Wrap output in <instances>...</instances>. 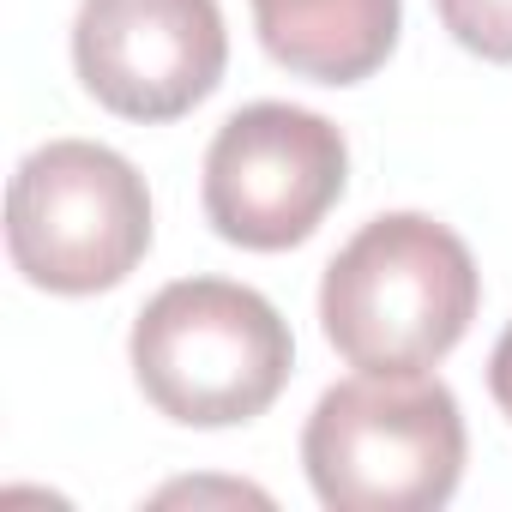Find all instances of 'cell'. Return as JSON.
Here are the masks:
<instances>
[{
    "instance_id": "obj_1",
    "label": "cell",
    "mask_w": 512,
    "mask_h": 512,
    "mask_svg": "<svg viewBox=\"0 0 512 512\" xmlns=\"http://www.w3.org/2000/svg\"><path fill=\"white\" fill-rule=\"evenodd\" d=\"M482 302L470 247L428 211L362 223L320 284V326L362 374H428L458 350Z\"/></svg>"
},
{
    "instance_id": "obj_2",
    "label": "cell",
    "mask_w": 512,
    "mask_h": 512,
    "mask_svg": "<svg viewBox=\"0 0 512 512\" xmlns=\"http://www.w3.org/2000/svg\"><path fill=\"white\" fill-rule=\"evenodd\" d=\"M296 368L284 314L247 284L181 278L133 320L139 392L181 428H235L266 416Z\"/></svg>"
},
{
    "instance_id": "obj_3",
    "label": "cell",
    "mask_w": 512,
    "mask_h": 512,
    "mask_svg": "<svg viewBox=\"0 0 512 512\" xmlns=\"http://www.w3.org/2000/svg\"><path fill=\"white\" fill-rule=\"evenodd\" d=\"M302 464L332 512H434L464 476L458 398L428 374H356L314 404Z\"/></svg>"
},
{
    "instance_id": "obj_4",
    "label": "cell",
    "mask_w": 512,
    "mask_h": 512,
    "mask_svg": "<svg viewBox=\"0 0 512 512\" xmlns=\"http://www.w3.org/2000/svg\"><path fill=\"white\" fill-rule=\"evenodd\" d=\"M7 253L49 296L115 290L151 253L145 175L91 139L31 151L7 187Z\"/></svg>"
},
{
    "instance_id": "obj_5",
    "label": "cell",
    "mask_w": 512,
    "mask_h": 512,
    "mask_svg": "<svg viewBox=\"0 0 512 512\" xmlns=\"http://www.w3.org/2000/svg\"><path fill=\"white\" fill-rule=\"evenodd\" d=\"M344 133L296 103L235 109L205 151V217L223 241L253 253L302 247L344 199Z\"/></svg>"
},
{
    "instance_id": "obj_6",
    "label": "cell",
    "mask_w": 512,
    "mask_h": 512,
    "mask_svg": "<svg viewBox=\"0 0 512 512\" xmlns=\"http://www.w3.org/2000/svg\"><path fill=\"white\" fill-rule=\"evenodd\" d=\"M223 61L217 0H85L73 19V67L121 121H181L217 91Z\"/></svg>"
},
{
    "instance_id": "obj_7",
    "label": "cell",
    "mask_w": 512,
    "mask_h": 512,
    "mask_svg": "<svg viewBox=\"0 0 512 512\" xmlns=\"http://www.w3.org/2000/svg\"><path fill=\"white\" fill-rule=\"evenodd\" d=\"M404 0H253L266 55L314 85H362L398 49Z\"/></svg>"
},
{
    "instance_id": "obj_8",
    "label": "cell",
    "mask_w": 512,
    "mask_h": 512,
    "mask_svg": "<svg viewBox=\"0 0 512 512\" xmlns=\"http://www.w3.org/2000/svg\"><path fill=\"white\" fill-rule=\"evenodd\" d=\"M458 49L512 67V0H434Z\"/></svg>"
},
{
    "instance_id": "obj_9",
    "label": "cell",
    "mask_w": 512,
    "mask_h": 512,
    "mask_svg": "<svg viewBox=\"0 0 512 512\" xmlns=\"http://www.w3.org/2000/svg\"><path fill=\"white\" fill-rule=\"evenodd\" d=\"M488 392H494V404L512 416V326L500 332V344H494V356H488Z\"/></svg>"
}]
</instances>
